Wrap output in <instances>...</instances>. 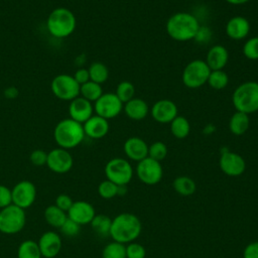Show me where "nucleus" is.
Instances as JSON below:
<instances>
[{"mask_svg": "<svg viewBox=\"0 0 258 258\" xmlns=\"http://www.w3.org/2000/svg\"><path fill=\"white\" fill-rule=\"evenodd\" d=\"M201 24L198 18L189 12H176L166 21L165 29L170 38L175 41H188L195 39Z\"/></svg>", "mask_w": 258, "mask_h": 258, "instance_id": "f257e3e1", "label": "nucleus"}, {"mask_svg": "<svg viewBox=\"0 0 258 258\" xmlns=\"http://www.w3.org/2000/svg\"><path fill=\"white\" fill-rule=\"evenodd\" d=\"M142 225L139 218L130 213H122L112 220L110 236L118 243L133 242L140 235Z\"/></svg>", "mask_w": 258, "mask_h": 258, "instance_id": "f03ea898", "label": "nucleus"}, {"mask_svg": "<svg viewBox=\"0 0 258 258\" xmlns=\"http://www.w3.org/2000/svg\"><path fill=\"white\" fill-rule=\"evenodd\" d=\"M83 124L67 118L59 121L53 130V138L56 144L63 149L77 147L85 138Z\"/></svg>", "mask_w": 258, "mask_h": 258, "instance_id": "7ed1b4c3", "label": "nucleus"}, {"mask_svg": "<svg viewBox=\"0 0 258 258\" xmlns=\"http://www.w3.org/2000/svg\"><path fill=\"white\" fill-rule=\"evenodd\" d=\"M77 20L74 13L64 7L53 9L46 20L48 32L55 38L70 36L76 28Z\"/></svg>", "mask_w": 258, "mask_h": 258, "instance_id": "20e7f679", "label": "nucleus"}, {"mask_svg": "<svg viewBox=\"0 0 258 258\" xmlns=\"http://www.w3.org/2000/svg\"><path fill=\"white\" fill-rule=\"evenodd\" d=\"M232 103L236 111L252 114L258 111V82L247 81L240 84L232 94Z\"/></svg>", "mask_w": 258, "mask_h": 258, "instance_id": "39448f33", "label": "nucleus"}, {"mask_svg": "<svg viewBox=\"0 0 258 258\" xmlns=\"http://www.w3.org/2000/svg\"><path fill=\"white\" fill-rule=\"evenodd\" d=\"M211 70L204 59H194L183 69L181 81L188 89H198L207 84Z\"/></svg>", "mask_w": 258, "mask_h": 258, "instance_id": "423d86ee", "label": "nucleus"}, {"mask_svg": "<svg viewBox=\"0 0 258 258\" xmlns=\"http://www.w3.org/2000/svg\"><path fill=\"white\" fill-rule=\"evenodd\" d=\"M26 222L23 209L11 204L0 210V232L3 234H16L20 232Z\"/></svg>", "mask_w": 258, "mask_h": 258, "instance_id": "0eeeda50", "label": "nucleus"}, {"mask_svg": "<svg viewBox=\"0 0 258 258\" xmlns=\"http://www.w3.org/2000/svg\"><path fill=\"white\" fill-rule=\"evenodd\" d=\"M105 174L108 180L117 185H126L133 176V168L130 162L121 157L110 159L105 165Z\"/></svg>", "mask_w": 258, "mask_h": 258, "instance_id": "6e6552de", "label": "nucleus"}, {"mask_svg": "<svg viewBox=\"0 0 258 258\" xmlns=\"http://www.w3.org/2000/svg\"><path fill=\"white\" fill-rule=\"evenodd\" d=\"M80 85L74 79L73 76L61 74L57 75L51 81L52 94L63 101H72L80 95Z\"/></svg>", "mask_w": 258, "mask_h": 258, "instance_id": "1a4fd4ad", "label": "nucleus"}, {"mask_svg": "<svg viewBox=\"0 0 258 258\" xmlns=\"http://www.w3.org/2000/svg\"><path fill=\"white\" fill-rule=\"evenodd\" d=\"M124 104L119 100L115 93H103L95 102L94 111L96 115L110 120L117 117L123 110Z\"/></svg>", "mask_w": 258, "mask_h": 258, "instance_id": "9d476101", "label": "nucleus"}, {"mask_svg": "<svg viewBox=\"0 0 258 258\" xmlns=\"http://www.w3.org/2000/svg\"><path fill=\"white\" fill-rule=\"evenodd\" d=\"M136 174L143 183L153 185L161 180L163 170L159 161L147 156L137 163Z\"/></svg>", "mask_w": 258, "mask_h": 258, "instance_id": "9b49d317", "label": "nucleus"}, {"mask_svg": "<svg viewBox=\"0 0 258 258\" xmlns=\"http://www.w3.org/2000/svg\"><path fill=\"white\" fill-rule=\"evenodd\" d=\"M11 195L12 204L25 210L34 203L36 198V188L31 181L21 180L13 186Z\"/></svg>", "mask_w": 258, "mask_h": 258, "instance_id": "f8f14e48", "label": "nucleus"}, {"mask_svg": "<svg viewBox=\"0 0 258 258\" xmlns=\"http://www.w3.org/2000/svg\"><path fill=\"white\" fill-rule=\"evenodd\" d=\"M219 165L221 170L229 176H239L246 169L244 158L240 154L228 149L221 151Z\"/></svg>", "mask_w": 258, "mask_h": 258, "instance_id": "ddd939ff", "label": "nucleus"}, {"mask_svg": "<svg viewBox=\"0 0 258 258\" xmlns=\"http://www.w3.org/2000/svg\"><path fill=\"white\" fill-rule=\"evenodd\" d=\"M74 159L72 154L63 148H54L47 153L46 165L55 173H66L73 167Z\"/></svg>", "mask_w": 258, "mask_h": 258, "instance_id": "4468645a", "label": "nucleus"}, {"mask_svg": "<svg viewBox=\"0 0 258 258\" xmlns=\"http://www.w3.org/2000/svg\"><path fill=\"white\" fill-rule=\"evenodd\" d=\"M177 106L169 99L158 100L150 108L151 117L160 124L170 123L177 116Z\"/></svg>", "mask_w": 258, "mask_h": 258, "instance_id": "2eb2a0df", "label": "nucleus"}, {"mask_svg": "<svg viewBox=\"0 0 258 258\" xmlns=\"http://www.w3.org/2000/svg\"><path fill=\"white\" fill-rule=\"evenodd\" d=\"M68 218L78 223L79 225L90 224L96 216L94 207L86 201L74 202L70 210L67 212Z\"/></svg>", "mask_w": 258, "mask_h": 258, "instance_id": "dca6fc26", "label": "nucleus"}, {"mask_svg": "<svg viewBox=\"0 0 258 258\" xmlns=\"http://www.w3.org/2000/svg\"><path fill=\"white\" fill-rule=\"evenodd\" d=\"M94 106L93 104L84 99L83 97H77L71 101L69 106V115L70 118L84 124L93 116Z\"/></svg>", "mask_w": 258, "mask_h": 258, "instance_id": "f3484780", "label": "nucleus"}, {"mask_svg": "<svg viewBox=\"0 0 258 258\" xmlns=\"http://www.w3.org/2000/svg\"><path fill=\"white\" fill-rule=\"evenodd\" d=\"M37 244L41 256L45 258L55 257L61 249V239L59 235L53 231L44 232L40 236Z\"/></svg>", "mask_w": 258, "mask_h": 258, "instance_id": "a211bd4d", "label": "nucleus"}, {"mask_svg": "<svg viewBox=\"0 0 258 258\" xmlns=\"http://www.w3.org/2000/svg\"><path fill=\"white\" fill-rule=\"evenodd\" d=\"M250 22L244 16H234L230 18L225 26L226 34L233 40L245 39L250 32Z\"/></svg>", "mask_w": 258, "mask_h": 258, "instance_id": "6ab92c4d", "label": "nucleus"}, {"mask_svg": "<svg viewBox=\"0 0 258 258\" xmlns=\"http://www.w3.org/2000/svg\"><path fill=\"white\" fill-rule=\"evenodd\" d=\"M123 149L126 156L133 161L139 162L148 156V145L140 137L133 136L128 138L124 143Z\"/></svg>", "mask_w": 258, "mask_h": 258, "instance_id": "aec40b11", "label": "nucleus"}, {"mask_svg": "<svg viewBox=\"0 0 258 258\" xmlns=\"http://www.w3.org/2000/svg\"><path fill=\"white\" fill-rule=\"evenodd\" d=\"M85 135L92 139H101L105 137L110 129L108 120L98 116L93 115L89 120L83 124Z\"/></svg>", "mask_w": 258, "mask_h": 258, "instance_id": "412c9836", "label": "nucleus"}, {"mask_svg": "<svg viewBox=\"0 0 258 258\" xmlns=\"http://www.w3.org/2000/svg\"><path fill=\"white\" fill-rule=\"evenodd\" d=\"M229 60V51L222 44L213 45L207 52L206 63L211 71L223 70Z\"/></svg>", "mask_w": 258, "mask_h": 258, "instance_id": "4be33fe9", "label": "nucleus"}, {"mask_svg": "<svg viewBox=\"0 0 258 258\" xmlns=\"http://www.w3.org/2000/svg\"><path fill=\"white\" fill-rule=\"evenodd\" d=\"M123 109L127 117L134 121H141L145 119L150 111L148 104L140 98H133L124 104Z\"/></svg>", "mask_w": 258, "mask_h": 258, "instance_id": "5701e85b", "label": "nucleus"}, {"mask_svg": "<svg viewBox=\"0 0 258 258\" xmlns=\"http://www.w3.org/2000/svg\"><path fill=\"white\" fill-rule=\"evenodd\" d=\"M250 126V118L248 114L236 111L229 120V129L236 136L244 135Z\"/></svg>", "mask_w": 258, "mask_h": 258, "instance_id": "b1692460", "label": "nucleus"}, {"mask_svg": "<svg viewBox=\"0 0 258 258\" xmlns=\"http://www.w3.org/2000/svg\"><path fill=\"white\" fill-rule=\"evenodd\" d=\"M44 219L48 225L59 229L68 219V215L66 212L58 209L55 205H51L44 210Z\"/></svg>", "mask_w": 258, "mask_h": 258, "instance_id": "393cba45", "label": "nucleus"}, {"mask_svg": "<svg viewBox=\"0 0 258 258\" xmlns=\"http://www.w3.org/2000/svg\"><path fill=\"white\" fill-rule=\"evenodd\" d=\"M170 132L177 139H184L190 132L189 121L184 116L177 115L170 123Z\"/></svg>", "mask_w": 258, "mask_h": 258, "instance_id": "a878e982", "label": "nucleus"}, {"mask_svg": "<svg viewBox=\"0 0 258 258\" xmlns=\"http://www.w3.org/2000/svg\"><path fill=\"white\" fill-rule=\"evenodd\" d=\"M172 186L178 195L183 196V197L192 195L197 188V185H196V182L194 181V179L188 176H185V175L177 176L173 180Z\"/></svg>", "mask_w": 258, "mask_h": 258, "instance_id": "bb28decb", "label": "nucleus"}, {"mask_svg": "<svg viewBox=\"0 0 258 258\" xmlns=\"http://www.w3.org/2000/svg\"><path fill=\"white\" fill-rule=\"evenodd\" d=\"M80 95L84 99L92 102H96L102 95H103V89L100 84H97L95 82L89 81L80 87Z\"/></svg>", "mask_w": 258, "mask_h": 258, "instance_id": "cd10ccee", "label": "nucleus"}, {"mask_svg": "<svg viewBox=\"0 0 258 258\" xmlns=\"http://www.w3.org/2000/svg\"><path fill=\"white\" fill-rule=\"evenodd\" d=\"M90 81L95 82L97 84L105 83L109 78V70L106 64L100 61H94L90 64L89 69Z\"/></svg>", "mask_w": 258, "mask_h": 258, "instance_id": "c85d7f7f", "label": "nucleus"}, {"mask_svg": "<svg viewBox=\"0 0 258 258\" xmlns=\"http://www.w3.org/2000/svg\"><path fill=\"white\" fill-rule=\"evenodd\" d=\"M37 242L33 240L23 241L17 250V258H41Z\"/></svg>", "mask_w": 258, "mask_h": 258, "instance_id": "c756f323", "label": "nucleus"}, {"mask_svg": "<svg viewBox=\"0 0 258 258\" xmlns=\"http://www.w3.org/2000/svg\"><path fill=\"white\" fill-rule=\"evenodd\" d=\"M92 229L100 236L110 235L112 220L106 215H96L90 223Z\"/></svg>", "mask_w": 258, "mask_h": 258, "instance_id": "7c9ffc66", "label": "nucleus"}, {"mask_svg": "<svg viewBox=\"0 0 258 258\" xmlns=\"http://www.w3.org/2000/svg\"><path fill=\"white\" fill-rule=\"evenodd\" d=\"M207 84L214 90H223L229 84V76L223 70L211 71Z\"/></svg>", "mask_w": 258, "mask_h": 258, "instance_id": "2f4dec72", "label": "nucleus"}, {"mask_svg": "<svg viewBox=\"0 0 258 258\" xmlns=\"http://www.w3.org/2000/svg\"><path fill=\"white\" fill-rule=\"evenodd\" d=\"M102 258H126V247L124 244L111 242L104 247Z\"/></svg>", "mask_w": 258, "mask_h": 258, "instance_id": "473e14b6", "label": "nucleus"}, {"mask_svg": "<svg viewBox=\"0 0 258 258\" xmlns=\"http://www.w3.org/2000/svg\"><path fill=\"white\" fill-rule=\"evenodd\" d=\"M116 96L119 98V100L125 104L131 99L134 98L135 95V87L134 85L129 81H123L118 84L115 92Z\"/></svg>", "mask_w": 258, "mask_h": 258, "instance_id": "72a5a7b5", "label": "nucleus"}, {"mask_svg": "<svg viewBox=\"0 0 258 258\" xmlns=\"http://www.w3.org/2000/svg\"><path fill=\"white\" fill-rule=\"evenodd\" d=\"M242 52L246 58L258 60V36L248 38L242 47Z\"/></svg>", "mask_w": 258, "mask_h": 258, "instance_id": "f704fd0d", "label": "nucleus"}, {"mask_svg": "<svg viewBox=\"0 0 258 258\" xmlns=\"http://www.w3.org/2000/svg\"><path fill=\"white\" fill-rule=\"evenodd\" d=\"M167 155V146L162 141H155L150 146H148V157L161 161Z\"/></svg>", "mask_w": 258, "mask_h": 258, "instance_id": "c9c22d12", "label": "nucleus"}, {"mask_svg": "<svg viewBox=\"0 0 258 258\" xmlns=\"http://www.w3.org/2000/svg\"><path fill=\"white\" fill-rule=\"evenodd\" d=\"M117 191H118V185L108 179L102 181L98 186V192H99L100 197H102L103 199H106V200L116 197Z\"/></svg>", "mask_w": 258, "mask_h": 258, "instance_id": "e433bc0d", "label": "nucleus"}, {"mask_svg": "<svg viewBox=\"0 0 258 258\" xmlns=\"http://www.w3.org/2000/svg\"><path fill=\"white\" fill-rule=\"evenodd\" d=\"M60 232L68 237H75L77 236L80 231H81V225H79L78 223L74 222L73 220H71L70 218H68L64 223L61 225V227L59 228Z\"/></svg>", "mask_w": 258, "mask_h": 258, "instance_id": "4c0bfd02", "label": "nucleus"}, {"mask_svg": "<svg viewBox=\"0 0 258 258\" xmlns=\"http://www.w3.org/2000/svg\"><path fill=\"white\" fill-rule=\"evenodd\" d=\"M145 248L139 244L131 242L126 247V258H145Z\"/></svg>", "mask_w": 258, "mask_h": 258, "instance_id": "58836bf2", "label": "nucleus"}, {"mask_svg": "<svg viewBox=\"0 0 258 258\" xmlns=\"http://www.w3.org/2000/svg\"><path fill=\"white\" fill-rule=\"evenodd\" d=\"M29 159L31 161L32 164L36 165V166H41L46 164V160H47V153L44 150L41 149H35L30 153Z\"/></svg>", "mask_w": 258, "mask_h": 258, "instance_id": "ea45409f", "label": "nucleus"}, {"mask_svg": "<svg viewBox=\"0 0 258 258\" xmlns=\"http://www.w3.org/2000/svg\"><path fill=\"white\" fill-rule=\"evenodd\" d=\"M73 203H74V201L72 200V198L69 196V195H67V194H60V195H58L57 197H56V199H55V206L58 208V209H60L61 211H63V212H68L69 210H70V208L72 207V205H73Z\"/></svg>", "mask_w": 258, "mask_h": 258, "instance_id": "a19ab883", "label": "nucleus"}, {"mask_svg": "<svg viewBox=\"0 0 258 258\" xmlns=\"http://www.w3.org/2000/svg\"><path fill=\"white\" fill-rule=\"evenodd\" d=\"M12 204L11 189L6 185L0 184V209H3Z\"/></svg>", "mask_w": 258, "mask_h": 258, "instance_id": "79ce46f5", "label": "nucleus"}, {"mask_svg": "<svg viewBox=\"0 0 258 258\" xmlns=\"http://www.w3.org/2000/svg\"><path fill=\"white\" fill-rule=\"evenodd\" d=\"M211 36H212V31L210 30L209 27L200 26L198 33L195 37V40H197L200 43H204V42H208L210 40Z\"/></svg>", "mask_w": 258, "mask_h": 258, "instance_id": "37998d69", "label": "nucleus"}, {"mask_svg": "<svg viewBox=\"0 0 258 258\" xmlns=\"http://www.w3.org/2000/svg\"><path fill=\"white\" fill-rule=\"evenodd\" d=\"M243 258H258V241L252 242L245 247Z\"/></svg>", "mask_w": 258, "mask_h": 258, "instance_id": "c03bdc74", "label": "nucleus"}, {"mask_svg": "<svg viewBox=\"0 0 258 258\" xmlns=\"http://www.w3.org/2000/svg\"><path fill=\"white\" fill-rule=\"evenodd\" d=\"M73 77L80 86L90 81V75H89V71L87 69H79L78 71H76V73Z\"/></svg>", "mask_w": 258, "mask_h": 258, "instance_id": "a18cd8bd", "label": "nucleus"}, {"mask_svg": "<svg viewBox=\"0 0 258 258\" xmlns=\"http://www.w3.org/2000/svg\"><path fill=\"white\" fill-rule=\"evenodd\" d=\"M4 96L7 99H14L18 96V90L15 87H9L4 91Z\"/></svg>", "mask_w": 258, "mask_h": 258, "instance_id": "49530a36", "label": "nucleus"}, {"mask_svg": "<svg viewBox=\"0 0 258 258\" xmlns=\"http://www.w3.org/2000/svg\"><path fill=\"white\" fill-rule=\"evenodd\" d=\"M225 1L231 5H243L248 3L250 0H225Z\"/></svg>", "mask_w": 258, "mask_h": 258, "instance_id": "de8ad7c7", "label": "nucleus"}, {"mask_svg": "<svg viewBox=\"0 0 258 258\" xmlns=\"http://www.w3.org/2000/svg\"><path fill=\"white\" fill-rule=\"evenodd\" d=\"M127 192V187L126 185H118V191L117 196H124Z\"/></svg>", "mask_w": 258, "mask_h": 258, "instance_id": "09e8293b", "label": "nucleus"}]
</instances>
